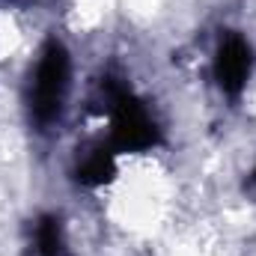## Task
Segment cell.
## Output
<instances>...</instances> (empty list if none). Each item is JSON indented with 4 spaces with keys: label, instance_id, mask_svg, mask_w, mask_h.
Masks as SVG:
<instances>
[{
    "label": "cell",
    "instance_id": "cell-1",
    "mask_svg": "<svg viewBox=\"0 0 256 256\" xmlns=\"http://www.w3.org/2000/svg\"><path fill=\"white\" fill-rule=\"evenodd\" d=\"M68 78H72L68 51H66L63 42L51 39L39 54V63H36L33 78H30V92H27L30 116L36 126L48 128L60 120L66 96H68Z\"/></svg>",
    "mask_w": 256,
    "mask_h": 256
},
{
    "label": "cell",
    "instance_id": "cell-2",
    "mask_svg": "<svg viewBox=\"0 0 256 256\" xmlns=\"http://www.w3.org/2000/svg\"><path fill=\"white\" fill-rule=\"evenodd\" d=\"M110 104V149L114 152H146L161 143V128L149 108L134 98L126 86L108 84Z\"/></svg>",
    "mask_w": 256,
    "mask_h": 256
},
{
    "label": "cell",
    "instance_id": "cell-3",
    "mask_svg": "<svg viewBox=\"0 0 256 256\" xmlns=\"http://www.w3.org/2000/svg\"><path fill=\"white\" fill-rule=\"evenodd\" d=\"M254 72V48L244 36L238 33H226L214 51V80L218 86L230 96L238 98L250 80Z\"/></svg>",
    "mask_w": 256,
    "mask_h": 256
},
{
    "label": "cell",
    "instance_id": "cell-4",
    "mask_svg": "<svg viewBox=\"0 0 256 256\" xmlns=\"http://www.w3.org/2000/svg\"><path fill=\"white\" fill-rule=\"evenodd\" d=\"M116 176V161H114V149H92L86 152L78 167H74V179L86 188H98L104 182H110Z\"/></svg>",
    "mask_w": 256,
    "mask_h": 256
},
{
    "label": "cell",
    "instance_id": "cell-5",
    "mask_svg": "<svg viewBox=\"0 0 256 256\" xmlns=\"http://www.w3.org/2000/svg\"><path fill=\"white\" fill-rule=\"evenodd\" d=\"M33 256H68L66 248V232L60 218L54 214H42L33 226Z\"/></svg>",
    "mask_w": 256,
    "mask_h": 256
},
{
    "label": "cell",
    "instance_id": "cell-6",
    "mask_svg": "<svg viewBox=\"0 0 256 256\" xmlns=\"http://www.w3.org/2000/svg\"><path fill=\"white\" fill-rule=\"evenodd\" d=\"M250 188L256 191V170H254V176H250Z\"/></svg>",
    "mask_w": 256,
    "mask_h": 256
}]
</instances>
